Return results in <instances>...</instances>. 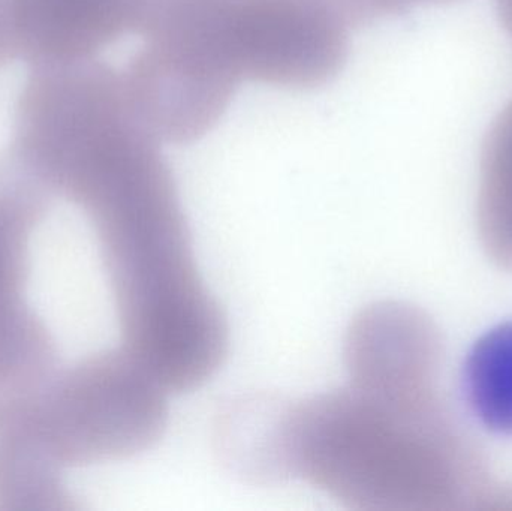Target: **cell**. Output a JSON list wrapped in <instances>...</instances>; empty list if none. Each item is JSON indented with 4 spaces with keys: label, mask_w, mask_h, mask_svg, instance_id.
<instances>
[{
    "label": "cell",
    "mask_w": 512,
    "mask_h": 511,
    "mask_svg": "<svg viewBox=\"0 0 512 511\" xmlns=\"http://www.w3.org/2000/svg\"><path fill=\"white\" fill-rule=\"evenodd\" d=\"M496 11L502 26L512 38V0H496Z\"/></svg>",
    "instance_id": "obj_13"
},
{
    "label": "cell",
    "mask_w": 512,
    "mask_h": 511,
    "mask_svg": "<svg viewBox=\"0 0 512 511\" xmlns=\"http://www.w3.org/2000/svg\"><path fill=\"white\" fill-rule=\"evenodd\" d=\"M158 0H2L12 57L35 66L83 62L143 35Z\"/></svg>",
    "instance_id": "obj_7"
},
{
    "label": "cell",
    "mask_w": 512,
    "mask_h": 511,
    "mask_svg": "<svg viewBox=\"0 0 512 511\" xmlns=\"http://www.w3.org/2000/svg\"><path fill=\"white\" fill-rule=\"evenodd\" d=\"M348 386L403 401L435 399L439 342L432 323L412 306L373 303L346 330Z\"/></svg>",
    "instance_id": "obj_6"
},
{
    "label": "cell",
    "mask_w": 512,
    "mask_h": 511,
    "mask_svg": "<svg viewBox=\"0 0 512 511\" xmlns=\"http://www.w3.org/2000/svg\"><path fill=\"white\" fill-rule=\"evenodd\" d=\"M140 38L122 69L135 113L162 144L206 137L245 83L225 0H158Z\"/></svg>",
    "instance_id": "obj_3"
},
{
    "label": "cell",
    "mask_w": 512,
    "mask_h": 511,
    "mask_svg": "<svg viewBox=\"0 0 512 511\" xmlns=\"http://www.w3.org/2000/svg\"><path fill=\"white\" fill-rule=\"evenodd\" d=\"M480 215L487 246L512 267V101L484 138L480 164Z\"/></svg>",
    "instance_id": "obj_10"
},
{
    "label": "cell",
    "mask_w": 512,
    "mask_h": 511,
    "mask_svg": "<svg viewBox=\"0 0 512 511\" xmlns=\"http://www.w3.org/2000/svg\"><path fill=\"white\" fill-rule=\"evenodd\" d=\"M53 204L11 147L0 153V398L26 395L60 368L53 330L29 299L33 236Z\"/></svg>",
    "instance_id": "obj_4"
},
{
    "label": "cell",
    "mask_w": 512,
    "mask_h": 511,
    "mask_svg": "<svg viewBox=\"0 0 512 511\" xmlns=\"http://www.w3.org/2000/svg\"><path fill=\"white\" fill-rule=\"evenodd\" d=\"M462 392L481 426L512 437V320L472 345L462 369Z\"/></svg>",
    "instance_id": "obj_9"
},
{
    "label": "cell",
    "mask_w": 512,
    "mask_h": 511,
    "mask_svg": "<svg viewBox=\"0 0 512 511\" xmlns=\"http://www.w3.org/2000/svg\"><path fill=\"white\" fill-rule=\"evenodd\" d=\"M11 60H14V57H12L11 45H9L8 33H6L2 0H0V68Z\"/></svg>",
    "instance_id": "obj_12"
},
{
    "label": "cell",
    "mask_w": 512,
    "mask_h": 511,
    "mask_svg": "<svg viewBox=\"0 0 512 511\" xmlns=\"http://www.w3.org/2000/svg\"><path fill=\"white\" fill-rule=\"evenodd\" d=\"M351 24H367L405 14L420 6L445 5L457 0H334Z\"/></svg>",
    "instance_id": "obj_11"
},
{
    "label": "cell",
    "mask_w": 512,
    "mask_h": 511,
    "mask_svg": "<svg viewBox=\"0 0 512 511\" xmlns=\"http://www.w3.org/2000/svg\"><path fill=\"white\" fill-rule=\"evenodd\" d=\"M283 399L268 393L239 396L216 417V453L243 482L279 483L277 456Z\"/></svg>",
    "instance_id": "obj_8"
},
{
    "label": "cell",
    "mask_w": 512,
    "mask_h": 511,
    "mask_svg": "<svg viewBox=\"0 0 512 511\" xmlns=\"http://www.w3.org/2000/svg\"><path fill=\"white\" fill-rule=\"evenodd\" d=\"M438 402L346 386L286 399L280 471L358 511H426L448 500V432Z\"/></svg>",
    "instance_id": "obj_1"
},
{
    "label": "cell",
    "mask_w": 512,
    "mask_h": 511,
    "mask_svg": "<svg viewBox=\"0 0 512 511\" xmlns=\"http://www.w3.org/2000/svg\"><path fill=\"white\" fill-rule=\"evenodd\" d=\"M227 21L245 83L318 89L348 62L352 24L334 0H227Z\"/></svg>",
    "instance_id": "obj_5"
},
{
    "label": "cell",
    "mask_w": 512,
    "mask_h": 511,
    "mask_svg": "<svg viewBox=\"0 0 512 511\" xmlns=\"http://www.w3.org/2000/svg\"><path fill=\"white\" fill-rule=\"evenodd\" d=\"M168 393L125 348L102 350L60 366L26 395L0 399V422L65 474L152 449L167 429Z\"/></svg>",
    "instance_id": "obj_2"
}]
</instances>
